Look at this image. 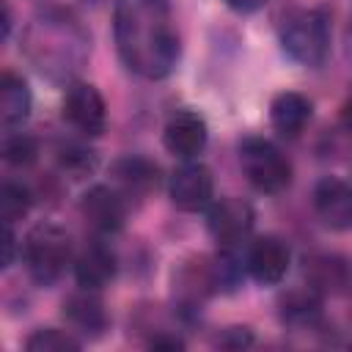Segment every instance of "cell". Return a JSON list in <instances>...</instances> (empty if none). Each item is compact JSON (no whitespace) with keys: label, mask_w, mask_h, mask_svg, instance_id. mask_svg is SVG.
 Returning <instances> with one entry per match:
<instances>
[{"label":"cell","mask_w":352,"mask_h":352,"mask_svg":"<svg viewBox=\"0 0 352 352\" xmlns=\"http://www.w3.org/2000/svg\"><path fill=\"white\" fill-rule=\"evenodd\" d=\"M113 41L121 63L143 80H165L182 58L170 0H116Z\"/></svg>","instance_id":"6da1fadb"},{"label":"cell","mask_w":352,"mask_h":352,"mask_svg":"<svg viewBox=\"0 0 352 352\" xmlns=\"http://www.w3.org/2000/svg\"><path fill=\"white\" fill-rule=\"evenodd\" d=\"M19 50L44 80L69 85L91 58V33L72 11L44 8L25 25Z\"/></svg>","instance_id":"7a4b0ae2"},{"label":"cell","mask_w":352,"mask_h":352,"mask_svg":"<svg viewBox=\"0 0 352 352\" xmlns=\"http://www.w3.org/2000/svg\"><path fill=\"white\" fill-rule=\"evenodd\" d=\"M74 261V245L63 226L41 220L28 228L22 239V264L30 280L41 289L55 286Z\"/></svg>","instance_id":"3957f363"},{"label":"cell","mask_w":352,"mask_h":352,"mask_svg":"<svg viewBox=\"0 0 352 352\" xmlns=\"http://www.w3.org/2000/svg\"><path fill=\"white\" fill-rule=\"evenodd\" d=\"M280 50L289 60L319 69L330 55V16L322 8H294L283 16L278 30Z\"/></svg>","instance_id":"277c9868"},{"label":"cell","mask_w":352,"mask_h":352,"mask_svg":"<svg viewBox=\"0 0 352 352\" xmlns=\"http://www.w3.org/2000/svg\"><path fill=\"white\" fill-rule=\"evenodd\" d=\"M236 160L239 168L248 179V184L256 192L264 195H278L283 190H289L294 168L289 162V157L267 138L258 135H248L236 143Z\"/></svg>","instance_id":"5b68a950"},{"label":"cell","mask_w":352,"mask_h":352,"mask_svg":"<svg viewBox=\"0 0 352 352\" xmlns=\"http://www.w3.org/2000/svg\"><path fill=\"white\" fill-rule=\"evenodd\" d=\"M214 292L217 286H214V272H212V256H192L173 270L170 294H173L176 314L182 319L198 316Z\"/></svg>","instance_id":"8992f818"},{"label":"cell","mask_w":352,"mask_h":352,"mask_svg":"<svg viewBox=\"0 0 352 352\" xmlns=\"http://www.w3.org/2000/svg\"><path fill=\"white\" fill-rule=\"evenodd\" d=\"M206 231L217 242V248H239L248 242L256 226V209L236 195L214 198L206 206Z\"/></svg>","instance_id":"52a82bcc"},{"label":"cell","mask_w":352,"mask_h":352,"mask_svg":"<svg viewBox=\"0 0 352 352\" xmlns=\"http://www.w3.org/2000/svg\"><path fill=\"white\" fill-rule=\"evenodd\" d=\"M60 116L63 121L82 138H99L107 126V104L102 91L94 82L74 80L63 91L60 102Z\"/></svg>","instance_id":"ba28073f"},{"label":"cell","mask_w":352,"mask_h":352,"mask_svg":"<svg viewBox=\"0 0 352 352\" xmlns=\"http://www.w3.org/2000/svg\"><path fill=\"white\" fill-rule=\"evenodd\" d=\"M168 198L179 212H206L214 201V176L201 160H182L168 176Z\"/></svg>","instance_id":"9c48e42d"},{"label":"cell","mask_w":352,"mask_h":352,"mask_svg":"<svg viewBox=\"0 0 352 352\" xmlns=\"http://www.w3.org/2000/svg\"><path fill=\"white\" fill-rule=\"evenodd\" d=\"M80 214L96 236H113L126 223L129 198L113 184H91L80 198Z\"/></svg>","instance_id":"30bf717a"},{"label":"cell","mask_w":352,"mask_h":352,"mask_svg":"<svg viewBox=\"0 0 352 352\" xmlns=\"http://www.w3.org/2000/svg\"><path fill=\"white\" fill-rule=\"evenodd\" d=\"M245 264L250 280L258 286H278L292 267V248L278 234H261L245 248Z\"/></svg>","instance_id":"8fae6325"},{"label":"cell","mask_w":352,"mask_h":352,"mask_svg":"<svg viewBox=\"0 0 352 352\" xmlns=\"http://www.w3.org/2000/svg\"><path fill=\"white\" fill-rule=\"evenodd\" d=\"M209 143V124L198 110L182 107L168 116L162 126V146L176 160H198Z\"/></svg>","instance_id":"7c38bea8"},{"label":"cell","mask_w":352,"mask_h":352,"mask_svg":"<svg viewBox=\"0 0 352 352\" xmlns=\"http://www.w3.org/2000/svg\"><path fill=\"white\" fill-rule=\"evenodd\" d=\"M316 220L330 231H352V184L338 176H322L311 190Z\"/></svg>","instance_id":"4fadbf2b"},{"label":"cell","mask_w":352,"mask_h":352,"mask_svg":"<svg viewBox=\"0 0 352 352\" xmlns=\"http://www.w3.org/2000/svg\"><path fill=\"white\" fill-rule=\"evenodd\" d=\"M72 272H74L77 286L96 289V292H102L104 286H110V283L116 280V275H118V256H116V250L107 245V236L88 239V242L74 253Z\"/></svg>","instance_id":"5bb4252c"},{"label":"cell","mask_w":352,"mask_h":352,"mask_svg":"<svg viewBox=\"0 0 352 352\" xmlns=\"http://www.w3.org/2000/svg\"><path fill=\"white\" fill-rule=\"evenodd\" d=\"M63 319L80 338H99L110 327V314L96 289L77 286L63 300Z\"/></svg>","instance_id":"9a60e30c"},{"label":"cell","mask_w":352,"mask_h":352,"mask_svg":"<svg viewBox=\"0 0 352 352\" xmlns=\"http://www.w3.org/2000/svg\"><path fill=\"white\" fill-rule=\"evenodd\" d=\"M162 176L157 162L140 154H124L110 165V184L118 187L129 201H143L160 187Z\"/></svg>","instance_id":"2e32d148"},{"label":"cell","mask_w":352,"mask_h":352,"mask_svg":"<svg viewBox=\"0 0 352 352\" xmlns=\"http://www.w3.org/2000/svg\"><path fill=\"white\" fill-rule=\"evenodd\" d=\"M311 118H314V102L300 91H280L270 102V124L286 140L300 138L311 124Z\"/></svg>","instance_id":"e0dca14e"},{"label":"cell","mask_w":352,"mask_h":352,"mask_svg":"<svg viewBox=\"0 0 352 352\" xmlns=\"http://www.w3.org/2000/svg\"><path fill=\"white\" fill-rule=\"evenodd\" d=\"M30 107H33V94H30L28 80L14 72H3V77H0V126L6 132L22 129L25 121L30 118Z\"/></svg>","instance_id":"ac0fdd59"},{"label":"cell","mask_w":352,"mask_h":352,"mask_svg":"<svg viewBox=\"0 0 352 352\" xmlns=\"http://www.w3.org/2000/svg\"><path fill=\"white\" fill-rule=\"evenodd\" d=\"M278 305H280L278 314H280L283 327H292V330H314L322 322V294L314 292L311 286L292 289L289 294L280 297Z\"/></svg>","instance_id":"d6986e66"},{"label":"cell","mask_w":352,"mask_h":352,"mask_svg":"<svg viewBox=\"0 0 352 352\" xmlns=\"http://www.w3.org/2000/svg\"><path fill=\"white\" fill-rule=\"evenodd\" d=\"M212 272H214L217 292H236L245 283V278H250L242 245L239 248H220L212 256Z\"/></svg>","instance_id":"ffe728a7"},{"label":"cell","mask_w":352,"mask_h":352,"mask_svg":"<svg viewBox=\"0 0 352 352\" xmlns=\"http://www.w3.org/2000/svg\"><path fill=\"white\" fill-rule=\"evenodd\" d=\"M305 275L308 286L319 294L336 292L346 283V267L338 256H314L311 261H305Z\"/></svg>","instance_id":"44dd1931"},{"label":"cell","mask_w":352,"mask_h":352,"mask_svg":"<svg viewBox=\"0 0 352 352\" xmlns=\"http://www.w3.org/2000/svg\"><path fill=\"white\" fill-rule=\"evenodd\" d=\"M99 165V154L85 146V143H77V140H69V143H60L58 146V168L72 176V179H85L96 170Z\"/></svg>","instance_id":"7402d4cb"},{"label":"cell","mask_w":352,"mask_h":352,"mask_svg":"<svg viewBox=\"0 0 352 352\" xmlns=\"http://www.w3.org/2000/svg\"><path fill=\"white\" fill-rule=\"evenodd\" d=\"M28 352H77L82 349V338L74 330L60 327H38L25 338Z\"/></svg>","instance_id":"603a6c76"},{"label":"cell","mask_w":352,"mask_h":352,"mask_svg":"<svg viewBox=\"0 0 352 352\" xmlns=\"http://www.w3.org/2000/svg\"><path fill=\"white\" fill-rule=\"evenodd\" d=\"M33 206V192L25 182H14V179H6L3 187H0V217L3 223H16L22 220Z\"/></svg>","instance_id":"cb8c5ba5"},{"label":"cell","mask_w":352,"mask_h":352,"mask_svg":"<svg viewBox=\"0 0 352 352\" xmlns=\"http://www.w3.org/2000/svg\"><path fill=\"white\" fill-rule=\"evenodd\" d=\"M3 160L11 168H30L38 160V140L30 132L11 129L3 138Z\"/></svg>","instance_id":"d4e9b609"},{"label":"cell","mask_w":352,"mask_h":352,"mask_svg":"<svg viewBox=\"0 0 352 352\" xmlns=\"http://www.w3.org/2000/svg\"><path fill=\"white\" fill-rule=\"evenodd\" d=\"M253 341V333H250V327H226L217 338H214V344L217 346H226V349H242V346H248Z\"/></svg>","instance_id":"484cf974"},{"label":"cell","mask_w":352,"mask_h":352,"mask_svg":"<svg viewBox=\"0 0 352 352\" xmlns=\"http://www.w3.org/2000/svg\"><path fill=\"white\" fill-rule=\"evenodd\" d=\"M148 346L151 349H168V352H176V349H184V338L170 333V330H160L157 336L148 338Z\"/></svg>","instance_id":"4316f807"},{"label":"cell","mask_w":352,"mask_h":352,"mask_svg":"<svg viewBox=\"0 0 352 352\" xmlns=\"http://www.w3.org/2000/svg\"><path fill=\"white\" fill-rule=\"evenodd\" d=\"M6 226V236H3V270H8L16 258V248H19V239H16V231L11 223H3Z\"/></svg>","instance_id":"83f0119b"},{"label":"cell","mask_w":352,"mask_h":352,"mask_svg":"<svg viewBox=\"0 0 352 352\" xmlns=\"http://www.w3.org/2000/svg\"><path fill=\"white\" fill-rule=\"evenodd\" d=\"M234 14H256L267 6V0H223Z\"/></svg>","instance_id":"f1b7e54d"},{"label":"cell","mask_w":352,"mask_h":352,"mask_svg":"<svg viewBox=\"0 0 352 352\" xmlns=\"http://www.w3.org/2000/svg\"><path fill=\"white\" fill-rule=\"evenodd\" d=\"M0 14H3V41H8V36H11V25H14V16H11V6H8V0H3L0 3Z\"/></svg>","instance_id":"f546056e"},{"label":"cell","mask_w":352,"mask_h":352,"mask_svg":"<svg viewBox=\"0 0 352 352\" xmlns=\"http://www.w3.org/2000/svg\"><path fill=\"white\" fill-rule=\"evenodd\" d=\"M344 55H346V60L352 63V11H349L346 25H344Z\"/></svg>","instance_id":"4dcf8cb0"},{"label":"cell","mask_w":352,"mask_h":352,"mask_svg":"<svg viewBox=\"0 0 352 352\" xmlns=\"http://www.w3.org/2000/svg\"><path fill=\"white\" fill-rule=\"evenodd\" d=\"M341 124L352 132V94H349V96H346V102L341 104Z\"/></svg>","instance_id":"1f68e13d"}]
</instances>
